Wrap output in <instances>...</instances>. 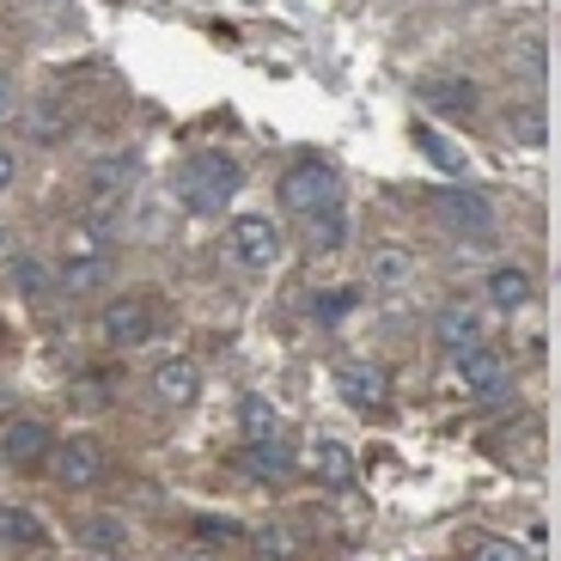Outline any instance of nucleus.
<instances>
[{
	"label": "nucleus",
	"mask_w": 561,
	"mask_h": 561,
	"mask_svg": "<svg viewBox=\"0 0 561 561\" xmlns=\"http://www.w3.org/2000/svg\"><path fill=\"white\" fill-rule=\"evenodd\" d=\"M239 159H226V153H202L196 165L183 171V202H190V214H220L226 202L239 196Z\"/></svg>",
	"instance_id": "nucleus-1"
},
{
	"label": "nucleus",
	"mask_w": 561,
	"mask_h": 561,
	"mask_svg": "<svg viewBox=\"0 0 561 561\" xmlns=\"http://www.w3.org/2000/svg\"><path fill=\"white\" fill-rule=\"evenodd\" d=\"M415 147H421V153H427V159H434L439 171H463V153H458V147H451L446 135H434V128H427V123H415Z\"/></svg>",
	"instance_id": "nucleus-23"
},
{
	"label": "nucleus",
	"mask_w": 561,
	"mask_h": 561,
	"mask_svg": "<svg viewBox=\"0 0 561 561\" xmlns=\"http://www.w3.org/2000/svg\"><path fill=\"white\" fill-rule=\"evenodd\" d=\"M183 561H208V556H183Z\"/></svg>",
	"instance_id": "nucleus-34"
},
{
	"label": "nucleus",
	"mask_w": 561,
	"mask_h": 561,
	"mask_svg": "<svg viewBox=\"0 0 561 561\" xmlns=\"http://www.w3.org/2000/svg\"><path fill=\"white\" fill-rule=\"evenodd\" d=\"M525 73H531V80L543 73V37H531V43H525Z\"/></svg>",
	"instance_id": "nucleus-28"
},
{
	"label": "nucleus",
	"mask_w": 561,
	"mask_h": 561,
	"mask_svg": "<svg viewBox=\"0 0 561 561\" xmlns=\"http://www.w3.org/2000/svg\"><path fill=\"white\" fill-rule=\"evenodd\" d=\"M13 287H19L25 299H43L56 280H49V268H43L37 256H13Z\"/></svg>",
	"instance_id": "nucleus-24"
},
{
	"label": "nucleus",
	"mask_w": 561,
	"mask_h": 561,
	"mask_svg": "<svg viewBox=\"0 0 561 561\" xmlns=\"http://www.w3.org/2000/svg\"><path fill=\"white\" fill-rule=\"evenodd\" d=\"M153 397L171 409H190L202 397V366L190 360V354H171V360L153 366Z\"/></svg>",
	"instance_id": "nucleus-8"
},
{
	"label": "nucleus",
	"mask_w": 561,
	"mask_h": 561,
	"mask_svg": "<svg viewBox=\"0 0 561 561\" xmlns=\"http://www.w3.org/2000/svg\"><path fill=\"white\" fill-rule=\"evenodd\" d=\"M31 135H37L43 147H49V140H61V135H68V116H61V104H56V99H43L37 111H31Z\"/></svg>",
	"instance_id": "nucleus-25"
},
{
	"label": "nucleus",
	"mask_w": 561,
	"mask_h": 561,
	"mask_svg": "<svg viewBox=\"0 0 561 561\" xmlns=\"http://www.w3.org/2000/svg\"><path fill=\"white\" fill-rule=\"evenodd\" d=\"M451 360H458V385H463L470 397H477V403H494V397H501L506 385H513V360H506V354L494 348L489 336H482L477 348L451 354Z\"/></svg>",
	"instance_id": "nucleus-2"
},
{
	"label": "nucleus",
	"mask_w": 561,
	"mask_h": 561,
	"mask_svg": "<svg viewBox=\"0 0 561 561\" xmlns=\"http://www.w3.org/2000/svg\"><path fill=\"white\" fill-rule=\"evenodd\" d=\"M61 256H68V263H111V226H104L99 214L73 220L68 239H61Z\"/></svg>",
	"instance_id": "nucleus-13"
},
{
	"label": "nucleus",
	"mask_w": 561,
	"mask_h": 561,
	"mask_svg": "<svg viewBox=\"0 0 561 561\" xmlns=\"http://www.w3.org/2000/svg\"><path fill=\"white\" fill-rule=\"evenodd\" d=\"M366 280H373L379 294H397V287H409V280H415V263H409V251H397V244H379V251H373V263H366Z\"/></svg>",
	"instance_id": "nucleus-17"
},
{
	"label": "nucleus",
	"mask_w": 561,
	"mask_h": 561,
	"mask_svg": "<svg viewBox=\"0 0 561 561\" xmlns=\"http://www.w3.org/2000/svg\"><path fill=\"white\" fill-rule=\"evenodd\" d=\"M226 244L239 256L244 268H275L280 263V226L268 214H239V220L226 226Z\"/></svg>",
	"instance_id": "nucleus-5"
},
{
	"label": "nucleus",
	"mask_w": 561,
	"mask_h": 561,
	"mask_svg": "<svg viewBox=\"0 0 561 561\" xmlns=\"http://www.w3.org/2000/svg\"><path fill=\"white\" fill-rule=\"evenodd\" d=\"M128 178H135V165L128 159H99V165L85 171V196H92V208H116L123 202V190H128Z\"/></svg>",
	"instance_id": "nucleus-16"
},
{
	"label": "nucleus",
	"mask_w": 561,
	"mask_h": 561,
	"mask_svg": "<svg viewBox=\"0 0 561 561\" xmlns=\"http://www.w3.org/2000/svg\"><path fill=\"white\" fill-rule=\"evenodd\" d=\"M477 561H531V556H525L513 537H482V543H477Z\"/></svg>",
	"instance_id": "nucleus-27"
},
{
	"label": "nucleus",
	"mask_w": 561,
	"mask_h": 561,
	"mask_svg": "<svg viewBox=\"0 0 561 561\" xmlns=\"http://www.w3.org/2000/svg\"><path fill=\"white\" fill-rule=\"evenodd\" d=\"M280 202L294 214H318V208H330V202H342V183L323 159H299V165L280 178Z\"/></svg>",
	"instance_id": "nucleus-4"
},
{
	"label": "nucleus",
	"mask_w": 561,
	"mask_h": 561,
	"mask_svg": "<svg viewBox=\"0 0 561 561\" xmlns=\"http://www.w3.org/2000/svg\"><path fill=\"white\" fill-rule=\"evenodd\" d=\"M43 7H61V0H43Z\"/></svg>",
	"instance_id": "nucleus-35"
},
{
	"label": "nucleus",
	"mask_w": 561,
	"mask_h": 561,
	"mask_svg": "<svg viewBox=\"0 0 561 561\" xmlns=\"http://www.w3.org/2000/svg\"><path fill=\"white\" fill-rule=\"evenodd\" d=\"M0 263H13V232L0 226Z\"/></svg>",
	"instance_id": "nucleus-33"
},
{
	"label": "nucleus",
	"mask_w": 561,
	"mask_h": 561,
	"mask_svg": "<svg viewBox=\"0 0 561 561\" xmlns=\"http://www.w3.org/2000/svg\"><path fill=\"white\" fill-rule=\"evenodd\" d=\"M439 220H446L451 232H470V239H494V208L477 190H446V196H439Z\"/></svg>",
	"instance_id": "nucleus-9"
},
{
	"label": "nucleus",
	"mask_w": 561,
	"mask_h": 561,
	"mask_svg": "<svg viewBox=\"0 0 561 561\" xmlns=\"http://www.w3.org/2000/svg\"><path fill=\"white\" fill-rule=\"evenodd\" d=\"M13 111H19V104H13V85L0 80V123H7V116H13Z\"/></svg>",
	"instance_id": "nucleus-32"
},
{
	"label": "nucleus",
	"mask_w": 561,
	"mask_h": 561,
	"mask_svg": "<svg viewBox=\"0 0 561 561\" xmlns=\"http://www.w3.org/2000/svg\"><path fill=\"white\" fill-rule=\"evenodd\" d=\"M239 427H244V439H268L280 427L275 403H268L263 391H251V397H244V409H239Z\"/></svg>",
	"instance_id": "nucleus-22"
},
{
	"label": "nucleus",
	"mask_w": 561,
	"mask_h": 561,
	"mask_svg": "<svg viewBox=\"0 0 561 561\" xmlns=\"http://www.w3.org/2000/svg\"><path fill=\"white\" fill-rule=\"evenodd\" d=\"M506 128H513L525 147H543V135H549V128H543V111H537V104H519V111L506 116Z\"/></svg>",
	"instance_id": "nucleus-26"
},
{
	"label": "nucleus",
	"mask_w": 561,
	"mask_h": 561,
	"mask_svg": "<svg viewBox=\"0 0 561 561\" xmlns=\"http://www.w3.org/2000/svg\"><path fill=\"white\" fill-rule=\"evenodd\" d=\"M482 294H489L494 311H525V306H531V294H537V280H531V268H525V263H494L489 280H482Z\"/></svg>",
	"instance_id": "nucleus-10"
},
{
	"label": "nucleus",
	"mask_w": 561,
	"mask_h": 561,
	"mask_svg": "<svg viewBox=\"0 0 561 561\" xmlns=\"http://www.w3.org/2000/svg\"><path fill=\"white\" fill-rule=\"evenodd\" d=\"M251 561H294V549H287V543H263V549H251Z\"/></svg>",
	"instance_id": "nucleus-29"
},
{
	"label": "nucleus",
	"mask_w": 561,
	"mask_h": 561,
	"mask_svg": "<svg viewBox=\"0 0 561 561\" xmlns=\"http://www.w3.org/2000/svg\"><path fill=\"white\" fill-rule=\"evenodd\" d=\"M104 561H123V556H104Z\"/></svg>",
	"instance_id": "nucleus-36"
},
{
	"label": "nucleus",
	"mask_w": 561,
	"mask_h": 561,
	"mask_svg": "<svg viewBox=\"0 0 561 561\" xmlns=\"http://www.w3.org/2000/svg\"><path fill=\"white\" fill-rule=\"evenodd\" d=\"M99 336L111 342V348H140V342L159 336V311L140 294H123V299H111V306L99 311Z\"/></svg>",
	"instance_id": "nucleus-3"
},
{
	"label": "nucleus",
	"mask_w": 561,
	"mask_h": 561,
	"mask_svg": "<svg viewBox=\"0 0 561 561\" xmlns=\"http://www.w3.org/2000/svg\"><path fill=\"white\" fill-rule=\"evenodd\" d=\"M19 178V159H13V147H0V190Z\"/></svg>",
	"instance_id": "nucleus-30"
},
{
	"label": "nucleus",
	"mask_w": 561,
	"mask_h": 561,
	"mask_svg": "<svg viewBox=\"0 0 561 561\" xmlns=\"http://www.w3.org/2000/svg\"><path fill=\"white\" fill-rule=\"evenodd\" d=\"M85 549H99V556H123L128 549V519H116V513H99V519H85Z\"/></svg>",
	"instance_id": "nucleus-20"
},
{
	"label": "nucleus",
	"mask_w": 561,
	"mask_h": 561,
	"mask_svg": "<svg viewBox=\"0 0 561 561\" xmlns=\"http://www.w3.org/2000/svg\"><path fill=\"white\" fill-rule=\"evenodd\" d=\"M49 427H43L37 415H13L7 427H0V458L13 463V470H37L43 458H49Z\"/></svg>",
	"instance_id": "nucleus-7"
},
{
	"label": "nucleus",
	"mask_w": 561,
	"mask_h": 561,
	"mask_svg": "<svg viewBox=\"0 0 561 561\" xmlns=\"http://www.w3.org/2000/svg\"><path fill=\"white\" fill-rule=\"evenodd\" d=\"M49 458H56V482H61V489H92V482L104 477V451H99V439H85V434L56 439Z\"/></svg>",
	"instance_id": "nucleus-6"
},
{
	"label": "nucleus",
	"mask_w": 561,
	"mask_h": 561,
	"mask_svg": "<svg viewBox=\"0 0 561 561\" xmlns=\"http://www.w3.org/2000/svg\"><path fill=\"white\" fill-rule=\"evenodd\" d=\"M306 226H311V244H318V251H342V239H348V214H342V202L306 214Z\"/></svg>",
	"instance_id": "nucleus-21"
},
{
	"label": "nucleus",
	"mask_w": 561,
	"mask_h": 561,
	"mask_svg": "<svg viewBox=\"0 0 561 561\" xmlns=\"http://www.w3.org/2000/svg\"><path fill=\"white\" fill-rule=\"evenodd\" d=\"M244 470L251 477H287L294 470V451H287V439H244Z\"/></svg>",
	"instance_id": "nucleus-18"
},
{
	"label": "nucleus",
	"mask_w": 561,
	"mask_h": 561,
	"mask_svg": "<svg viewBox=\"0 0 561 561\" xmlns=\"http://www.w3.org/2000/svg\"><path fill=\"white\" fill-rule=\"evenodd\" d=\"M348 306H354V299H348V294H336V299H323L318 311H323V318H342V311H348Z\"/></svg>",
	"instance_id": "nucleus-31"
},
{
	"label": "nucleus",
	"mask_w": 561,
	"mask_h": 561,
	"mask_svg": "<svg viewBox=\"0 0 561 561\" xmlns=\"http://www.w3.org/2000/svg\"><path fill=\"white\" fill-rule=\"evenodd\" d=\"M421 99H427V111L439 116H477V80H458V73H446V80H427L421 85Z\"/></svg>",
	"instance_id": "nucleus-15"
},
{
	"label": "nucleus",
	"mask_w": 561,
	"mask_h": 561,
	"mask_svg": "<svg viewBox=\"0 0 561 561\" xmlns=\"http://www.w3.org/2000/svg\"><path fill=\"white\" fill-rule=\"evenodd\" d=\"M336 391L348 397L354 409H385L391 379H385L379 366H366V360H342V366H336Z\"/></svg>",
	"instance_id": "nucleus-11"
},
{
	"label": "nucleus",
	"mask_w": 561,
	"mask_h": 561,
	"mask_svg": "<svg viewBox=\"0 0 561 561\" xmlns=\"http://www.w3.org/2000/svg\"><path fill=\"white\" fill-rule=\"evenodd\" d=\"M311 477H318L323 489H354L360 463H354V451L342 446V439H318V446H311Z\"/></svg>",
	"instance_id": "nucleus-14"
},
{
	"label": "nucleus",
	"mask_w": 561,
	"mask_h": 561,
	"mask_svg": "<svg viewBox=\"0 0 561 561\" xmlns=\"http://www.w3.org/2000/svg\"><path fill=\"white\" fill-rule=\"evenodd\" d=\"M0 543L37 549V543H49V531H43V519L31 513V506H0Z\"/></svg>",
	"instance_id": "nucleus-19"
},
{
	"label": "nucleus",
	"mask_w": 561,
	"mask_h": 561,
	"mask_svg": "<svg viewBox=\"0 0 561 561\" xmlns=\"http://www.w3.org/2000/svg\"><path fill=\"white\" fill-rule=\"evenodd\" d=\"M434 342H439L446 354L477 348V342H482V318H477V306H463V299L439 306V318H434Z\"/></svg>",
	"instance_id": "nucleus-12"
}]
</instances>
